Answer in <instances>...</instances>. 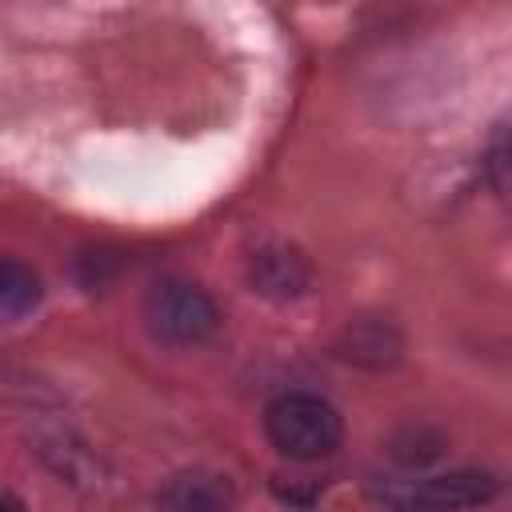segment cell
<instances>
[{"label":"cell","mask_w":512,"mask_h":512,"mask_svg":"<svg viewBox=\"0 0 512 512\" xmlns=\"http://www.w3.org/2000/svg\"><path fill=\"white\" fill-rule=\"evenodd\" d=\"M40 300H44L40 272L16 256H0V324L28 316Z\"/></svg>","instance_id":"cell-6"},{"label":"cell","mask_w":512,"mask_h":512,"mask_svg":"<svg viewBox=\"0 0 512 512\" xmlns=\"http://www.w3.org/2000/svg\"><path fill=\"white\" fill-rule=\"evenodd\" d=\"M264 432L272 448L288 460H324L340 448L344 420L316 392H284L264 408Z\"/></svg>","instance_id":"cell-1"},{"label":"cell","mask_w":512,"mask_h":512,"mask_svg":"<svg viewBox=\"0 0 512 512\" xmlns=\"http://www.w3.org/2000/svg\"><path fill=\"white\" fill-rule=\"evenodd\" d=\"M0 512H24V504L12 492H0Z\"/></svg>","instance_id":"cell-7"},{"label":"cell","mask_w":512,"mask_h":512,"mask_svg":"<svg viewBox=\"0 0 512 512\" xmlns=\"http://www.w3.org/2000/svg\"><path fill=\"white\" fill-rule=\"evenodd\" d=\"M248 280L260 296L272 300H292L300 292H308L312 284V264L296 244L284 240H268L248 256Z\"/></svg>","instance_id":"cell-4"},{"label":"cell","mask_w":512,"mask_h":512,"mask_svg":"<svg viewBox=\"0 0 512 512\" xmlns=\"http://www.w3.org/2000/svg\"><path fill=\"white\" fill-rule=\"evenodd\" d=\"M236 492L232 480L208 468H192V472H176L164 488H160V508L164 512H232Z\"/></svg>","instance_id":"cell-5"},{"label":"cell","mask_w":512,"mask_h":512,"mask_svg":"<svg viewBox=\"0 0 512 512\" xmlns=\"http://www.w3.org/2000/svg\"><path fill=\"white\" fill-rule=\"evenodd\" d=\"M496 492H500V480L484 468H456L440 476L372 484V496L396 512H464L496 500Z\"/></svg>","instance_id":"cell-2"},{"label":"cell","mask_w":512,"mask_h":512,"mask_svg":"<svg viewBox=\"0 0 512 512\" xmlns=\"http://www.w3.org/2000/svg\"><path fill=\"white\" fill-rule=\"evenodd\" d=\"M144 324L160 344L172 348H192L216 336L220 328V308L216 300L192 284V280H160L144 296Z\"/></svg>","instance_id":"cell-3"}]
</instances>
